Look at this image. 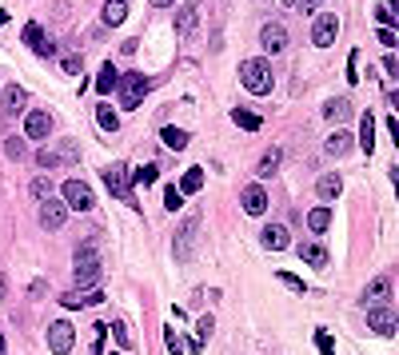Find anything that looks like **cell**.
<instances>
[{
    "label": "cell",
    "instance_id": "cell-38",
    "mask_svg": "<svg viewBox=\"0 0 399 355\" xmlns=\"http://www.w3.org/2000/svg\"><path fill=\"white\" fill-rule=\"evenodd\" d=\"M40 36H44V28H40V24H28V28H24V44H28V48H36Z\"/></svg>",
    "mask_w": 399,
    "mask_h": 355
},
{
    "label": "cell",
    "instance_id": "cell-35",
    "mask_svg": "<svg viewBox=\"0 0 399 355\" xmlns=\"http://www.w3.org/2000/svg\"><path fill=\"white\" fill-rule=\"evenodd\" d=\"M164 204H168V212H180V208H184V192H180V188H168L164 192Z\"/></svg>",
    "mask_w": 399,
    "mask_h": 355
},
{
    "label": "cell",
    "instance_id": "cell-10",
    "mask_svg": "<svg viewBox=\"0 0 399 355\" xmlns=\"http://www.w3.org/2000/svg\"><path fill=\"white\" fill-rule=\"evenodd\" d=\"M259 44H263V52H272V56H276V52H283V48H287V28H283V24H263V28H259Z\"/></svg>",
    "mask_w": 399,
    "mask_h": 355
},
{
    "label": "cell",
    "instance_id": "cell-47",
    "mask_svg": "<svg viewBox=\"0 0 399 355\" xmlns=\"http://www.w3.org/2000/svg\"><path fill=\"white\" fill-rule=\"evenodd\" d=\"M320 4H324V0H300V8H304V12H316Z\"/></svg>",
    "mask_w": 399,
    "mask_h": 355
},
{
    "label": "cell",
    "instance_id": "cell-8",
    "mask_svg": "<svg viewBox=\"0 0 399 355\" xmlns=\"http://www.w3.org/2000/svg\"><path fill=\"white\" fill-rule=\"evenodd\" d=\"M64 220H68V204H60V200H40V228L48 232H56V228H64Z\"/></svg>",
    "mask_w": 399,
    "mask_h": 355
},
{
    "label": "cell",
    "instance_id": "cell-27",
    "mask_svg": "<svg viewBox=\"0 0 399 355\" xmlns=\"http://www.w3.org/2000/svg\"><path fill=\"white\" fill-rule=\"evenodd\" d=\"M192 28H196V8L184 4V8H180V16H176V32H180V36H188Z\"/></svg>",
    "mask_w": 399,
    "mask_h": 355
},
{
    "label": "cell",
    "instance_id": "cell-14",
    "mask_svg": "<svg viewBox=\"0 0 399 355\" xmlns=\"http://www.w3.org/2000/svg\"><path fill=\"white\" fill-rule=\"evenodd\" d=\"M196 228H200V215H188V220H184V228H180V236H176V256H180V260H188Z\"/></svg>",
    "mask_w": 399,
    "mask_h": 355
},
{
    "label": "cell",
    "instance_id": "cell-32",
    "mask_svg": "<svg viewBox=\"0 0 399 355\" xmlns=\"http://www.w3.org/2000/svg\"><path fill=\"white\" fill-rule=\"evenodd\" d=\"M160 136H164V144H168V148H176V152H180V148H188V132H180V128H164Z\"/></svg>",
    "mask_w": 399,
    "mask_h": 355
},
{
    "label": "cell",
    "instance_id": "cell-2",
    "mask_svg": "<svg viewBox=\"0 0 399 355\" xmlns=\"http://www.w3.org/2000/svg\"><path fill=\"white\" fill-rule=\"evenodd\" d=\"M72 263H76V284L80 287L100 284V256H96V244H80L76 256H72Z\"/></svg>",
    "mask_w": 399,
    "mask_h": 355
},
{
    "label": "cell",
    "instance_id": "cell-11",
    "mask_svg": "<svg viewBox=\"0 0 399 355\" xmlns=\"http://www.w3.org/2000/svg\"><path fill=\"white\" fill-rule=\"evenodd\" d=\"M104 184H108V192H112V196L128 200V204H136V200H132V188H128V172H124L120 164L104 168Z\"/></svg>",
    "mask_w": 399,
    "mask_h": 355
},
{
    "label": "cell",
    "instance_id": "cell-19",
    "mask_svg": "<svg viewBox=\"0 0 399 355\" xmlns=\"http://www.w3.org/2000/svg\"><path fill=\"white\" fill-rule=\"evenodd\" d=\"M116 80H120V72L112 68V64H104V68H100V76H96V92H100V96H112V92H116Z\"/></svg>",
    "mask_w": 399,
    "mask_h": 355
},
{
    "label": "cell",
    "instance_id": "cell-28",
    "mask_svg": "<svg viewBox=\"0 0 399 355\" xmlns=\"http://www.w3.org/2000/svg\"><path fill=\"white\" fill-rule=\"evenodd\" d=\"M232 120L240 124V128H244V132H259V124H263V120H259L256 112H244V108H235Z\"/></svg>",
    "mask_w": 399,
    "mask_h": 355
},
{
    "label": "cell",
    "instance_id": "cell-26",
    "mask_svg": "<svg viewBox=\"0 0 399 355\" xmlns=\"http://www.w3.org/2000/svg\"><path fill=\"white\" fill-rule=\"evenodd\" d=\"M200 188H204V168H188L184 180H180V192L188 196V192H200Z\"/></svg>",
    "mask_w": 399,
    "mask_h": 355
},
{
    "label": "cell",
    "instance_id": "cell-30",
    "mask_svg": "<svg viewBox=\"0 0 399 355\" xmlns=\"http://www.w3.org/2000/svg\"><path fill=\"white\" fill-rule=\"evenodd\" d=\"M156 176H160V168H156V164H144V168H136V172H132V184H144V188H148V184H156Z\"/></svg>",
    "mask_w": 399,
    "mask_h": 355
},
{
    "label": "cell",
    "instance_id": "cell-5",
    "mask_svg": "<svg viewBox=\"0 0 399 355\" xmlns=\"http://www.w3.org/2000/svg\"><path fill=\"white\" fill-rule=\"evenodd\" d=\"M368 328L376 335H396L399 319H396V308L391 304H376V308H368Z\"/></svg>",
    "mask_w": 399,
    "mask_h": 355
},
{
    "label": "cell",
    "instance_id": "cell-33",
    "mask_svg": "<svg viewBox=\"0 0 399 355\" xmlns=\"http://www.w3.org/2000/svg\"><path fill=\"white\" fill-rule=\"evenodd\" d=\"M4 156H8V160H24V156H28V148H24L21 136H8V140H4Z\"/></svg>",
    "mask_w": 399,
    "mask_h": 355
},
{
    "label": "cell",
    "instance_id": "cell-43",
    "mask_svg": "<svg viewBox=\"0 0 399 355\" xmlns=\"http://www.w3.org/2000/svg\"><path fill=\"white\" fill-rule=\"evenodd\" d=\"M379 44H383V48H396V32H391V28H379Z\"/></svg>",
    "mask_w": 399,
    "mask_h": 355
},
{
    "label": "cell",
    "instance_id": "cell-49",
    "mask_svg": "<svg viewBox=\"0 0 399 355\" xmlns=\"http://www.w3.org/2000/svg\"><path fill=\"white\" fill-rule=\"evenodd\" d=\"M152 4H156V8H172V4H176V0H152Z\"/></svg>",
    "mask_w": 399,
    "mask_h": 355
},
{
    "label": "cell",
    "instance_id": "cell-37",
    "mask_svg": "<svg viewBox=\"0 0 399 355\" xmlns=\"http://www.w3.org/2000/svg\"><path fill=\"white\" fill-rule=\"evenodd\" d=\"M112 335H116L120 347H132V335H128V324H124V319H116V324H112Z\"/></svg>",
    "mask_w": 399,
    "mask_h": 355
},
{
    "label": "cell",
    "instance_id": "cell-36",
    "mask_svg": "<svg viewBox=\"0 0 399 355\" xmlns=\"http://www.w3.org/2000/svg\"><path fill=\"white\" fill-rule=\"evenodd\" d=\"M60 68L68 72V76H80V72H84V56H64V60H60Z\"/></svg>",
    "mask_w": 399,
    "mask_h": 355
},
{
    "label": "cell",
    "instance_id": "cell-25",
    "mask_svg": "<svg viewBox=\"0 0 399 355\" xmlns=\"http://www.w3.org/2000/svg\"><path fill=\"white\" fill-rule=\"evenodd\" d=\"M307 228H311V232H328L331 228V212L328 208H311V212H307Z\"/></svg>",
    "mask_w": 399,
    "mask_h": 355
},
{
    "label": "cell",
    "instance_id": "cell-15",
    "mask_svg": "<svg viewBox=\"0 0 399 355\" xmlns=\"http://www.w3.org/2000/svg\"><path fill=\"white\" fill-rule=\"evenodd\" d=\"M324 116H328L331 124H344V120L352 116V100H348V96H335V100H328V104H324Z\"/></svg>",
    "mask_w": 399,
    "mask_h": 355
},
{
    "label": "cell",
    "instance_id": "cell-17",
    "mask_svg": "<svg viewBox=\"0 0 399 355\" xmlns=\"http://www.w3.org/2000/svg\"><path fill=\"white\" fill-rule=\"evenodd\" d=\"M352 144L355 140L344 132V128H335V132L328 136V144H324V152H328V156H348V152H352Z\"/></svg>",
    "mask_w": 399,
    "mask_h": 355
},
{
    "label": "cell",
    "instance_id": "cell-31",
    "mask_svg": "<svg viewBox=\"0 0 399 355\" xmlns=\"http://www.w3.org/2000/svg\"><path fill=\"white\" fill-rule=\"evenodd\" d=\"M211 328H216V324H211V315H204V319L196 324V339H192V352H200V347H204V339L211 335Z\"/></svg>",
    "mask_w": 399,
    "mask_h": 355
},
{
    "label": "cell",
    "instance_id": "cell-12",
    "mask_svg": "<svg viewBox=\"0 0 399 355\" xmlns=\"http://www.w3.org/2000/svg\"><path fill=\"white\" fill-rule=\"evenodd\" d=\"M244 212L248 215L268 212V192H263V184H248V188H244Z\"/></svg>",
    "mask_w": 399,
    "mask_h": 355
},
{
    "label": "cell",
    "instance_id": "cell-41",
    "mask_svg": "<svg viewBox=\"0 0 399 355\" xmlns=\"http://www.w3.org/2000/svg\"><path fill=\"white\" fill-rule=\"evenodd\" d=\"M276 280H283V284L292 287V291H304V280H296V276H292V272H280V276H276Z\"/></svg>",
    "mask_w": 399,
    "mask_h": 355
},
{
    "label": "cell",
    "instance_id": "cell-42",
    "mask_svg": "<svg viewBox=\"0 0 399 355\" xmlns=\"http://www.w3.org/2000/svg\"><path fill=\"white\" fill-rule=\"evenodd\" d=\"M36 160H40V168H56V164H60V156H56V152H40Z\"/></svg>",
    "mask_w": 399,
    "mask_h": 355
},
{
    "label": "cell",
    "instance_id": "cell-45",
    "mask_svg": "<svg viewBox=\"0 0 399 355\" xmlns=\"http://www.w3.org/2000/svg\"><path fill=\"white\" fill-rule=\"evenodd\" d=\"M60 304H64V308H84V295H64Z\"/></svg>",
    "mask_w": 399,
    "mask_h": 355
},
{
    "label": "cell",
    "instance_id": "cell-16",
    "mask_svg": "<svg viewBox=\"0 0 399 355\" xmlns=\"http://www.w3.org/2000/svg\"><path fill=\"white\" fill-rule=\"evenodd\" d=\"M387 300H391V280H376V284H368V291H363V304H368V308L387 304Z\"/></svg>",
    "mask_w": 399,
    "mask_h": 355
},
{
    "label": "cell",
    "instance_id": "cell-34",
    "mask_svg": "<svg viewBox=\"0 0 399 355\" xmlns=\"http://www.w3.org/2000/svg\"><path fill=\"white\" fill-rule=\"evenodd\" d=\"M164 343H168V355H184V352H188V347H184V339L172 332V328L164 332Z\"/></svg>",
    "mask_w": 399,
    "mask_h": 355
},
{
    "label": "cell",
    "instance_id": "cell-23",
    "mask_svg": "<svg viewBox=\"0 0 399 355\" xmlns=\"http://www.w3.org/2000/svg\"><path fill=\"white\" fill-rule=\"evenodd\" d=\"M316 192H320V200H335V196L344 192V180H339V176H320Z\"/></svg>",
    "mask_w": 399,
    "mask_h": 355
},
{
    "label": "cell",
    "instance_id": "cell-21",
    "mask_svg": "<svg viewBox=\"0 0 399 355\" xmlns=\"http://www.w3.org/2000/svg\"><path fill=\"white\" fill-rule=\"evenodd\" d=\"M24 104H28V92H24L21 84H8L4 88V112H21Z\"/></svg>",
    "mask_w": 399,
    "mask_h": 355
},
{
    "label": "cell",
    "instance_id": "cell-1",
    "mask_svg": "<svg viewBox=\"0 0 399 355\" xmlns=\"http://www.w3.org/2000/svg\"><path fill=\"white\" fill-rule=\"evenodd\" d=\"M240 80H244V88L252 96H268L272 92V64L263 56H252V60L240 64Z\"/></svg>",
    "mask_w": 399,
    "mask_h": 355
},
{
    "label": "cell",
    "instance_id": "cell-24",
    "mask_svg": "<svg viewBox=\"0 0 399 355\" xmlns=\"http://www.w3.org/2000/svg\"><path fill=\"white\" fill-rule=\"evenodd\" d=\"M96 124H100L104 132H116L120 128V116L112 112V104H100V108H96Z\"/></svg>",
    "mask_w": 399,
    "mask_h": 355
},
{
    "label": "cell",
    "instance_id": "cell-50",
    "mask_svg": "<svg viewBox=\"0 0 399 355\" xmlns=\"http://www.w3.org/2000/svg\"><path fill=\"white\" fill-rule=\"evenodd\" d=\"M283 8H300V0H280Z\"/></svg>",
    "mask_w": 399,
    "mask_h": 355
},
{
    "label": "cell",
    "instance_id": "cell-44",
    "mask_svg": "<svg viewBox=\"0 0 399 355\" xmlns=\"http://www.w3.org/2000/svg\"><path fill=\"white\" fill-rule=\"evenodd\" d=\"M316 343H320V352H324V355H331V339H328V332H316Z\"/></svg>",
    "mask_w": 399,
    "mask_h": 355
},
{
    "label": "cell",
    "instance_id": "cell-3",
    "mask_svg": "<svg viewBox=\"0 0 399 355\" xmlns=\"http://www.w3.org/2000/svg\"><path fill=\"white\" fill-rule=\"evenodd\" d=\"M116 92H120V104H124L128 112H132V108H140L144 92H148V76H144V72H128V76H120Z\"/></svg>",
    "mask_w": 399,
    "mask_h": 355
},
{
    "label": "cell",
    "instance_id": "cell-48",
    "mask_svg": "<svg viewBox=\"0 0 399 355\" xmlns=\"http://www.w3.org/2000/svg\"><path fill=\"white\" fill-rule=\"evenodd\" d=\"M8 295V280H4V272H0V300Z\"/></svg>",
    "mask_w": 399,
    "mask_h": 355
},
{
    "label": "cell",
    "instance_id": "cell-20",
    "mask_svg": "<svg viewBox=\"0 0 399 355\" xmlns=\"http://www.w3.org/2000/svg\"><path fill=\"white\" fill-rule=\"evenodd\" d=\"M300 256H304L311 267H328V248H324V244H300Z\"/></svg>",
    "mask_w": 399,
    "mask_h": 355
},
{
    "label": "cell",
    "instance_id": "cell-39",
    "mask_svg": "<svg viewBox=\"0 0 399 355\" xmlns=\"http://www.w3.org/2000/svg\"><path fill=\"white\" fill-rule=\"evenodd\" d=\"M32 196H36V200H48V196H52V184H48L44 176H40V180H32Z\"/></svg>",
    "mask_w": 399,
    "mask_h": 355
},
{
    "label": "cell",
    "instance_id": "cell-46",
    "mask_svg": "<svg viewBox=\"0 0 399 355\" xmlns=\"http://www.w3.org/2000/svg\"><path fill=\"white\" fill-rule=\"evenodd\" d=\"M376 21L379 24H391V8H376Z\"/></svg>",
    "mask_w": 399,
    "mask_h": 355
},
{
    "label": "cell",
    "instance_id": "cell-22",
    "mask_svg": "<svg viewBox=\"0 0 399 355\" xmlns=\"http://www.w3.org/2000/svg\"><path fill=\"white\" fill-rule=\"evenodd\" d=\"M100 16H104V24H124V16H128V0H108Z\"/></svg>",
    "mask_w": 399,
    "mask_h": 355
},
{
    "label": "cell",
    "instance_id": "cell-51",
    "mask_svg": "<svg viewBox=\"0 0 399 355\" xmlns=\"http://www.w3.org/2000/svg\"><path fill=\"white\" fill-rule=\"evenodd\" d=\"M0 352H4V335H0Z\"/></svg>",
    "mask_w": 399,
    "mask_h": 355
},
{
    "label": "cell",
    "instance_id": "cell-13",
    "mask_svg": "<svg viewBox=\"0 0 399 355\" xmlns=\"http://www.w3.org/2000/svg\"><path fill=\"white\" fill-rule=\"evenodd\" d=\"M259 239H263V248H268V252H283V248L292 244V236H287V228H283V224H268V228L259 232Z\"/></svg>",
    "mask_w": 399,
    "mask_h": 355
},
{
    "label": "cell",
    "instance_id": "cell-6",
    "mask_svg": "<svg viewBox=\"0 0 399 355\" xmlns=\"http://www.w3.org/2000/svg\"><path fill=\"white\" fill-rule=\"evenodd\" d=\"M335 36H339V21H335L331 12H320L316 24H311V44L316 48H331L335 44Z\"/></svg>",
    "mask_w": 399,
    "mask_h": 355
},
{
    "label": "cell",
    "instance_id": "cell-4",
    "mask_svg": "<svg viewBox=\"0 0 399 355\" xmlns=\"http://www.w3.org/2000/svg\"><path fill=\"white\" fill-rule=\"evenodd\" d=\"M64 204L76 208V212H92L96 208V196L84 180H64Z\"/></svg>",
    "mask_w": 399,
    "mask_h": 355
},
{
    "label": "cell",
    "instance_id": "cell-29",
    "mask_svg": "<svg viewBox=\"0 0 399 355\" xmlns=\"http://www.w3.org/2000/svg\"><path fill=\"white\" fill-rule=\"evenodd\" d=\"M280 148H268V152H263V160H259V176H272V172H276V168H280Z\"/></svg>",
    "mask_w": 399,
    "mask_h": 355
},
{
    "label": "cell",
    "instance_id": "cell-18",
    "mask_svg": "<svg viewBox=\"0 0 399 355\" xmlns=\"http://www.w3.org/2000/svg\"><path fill=\"white\" fill-rule=\"evenodd\" d=\"M359 148L372 156L376 152V116L368 112V116H359Z\"/></svg>",
    "mask_w": 399,
    "mask_h": 355
},
{
    "label": "cell",
    "instance_id": "cell-7",
    "mask_svg": "<svg viewBox=\"0 0 399 355\" xmlns=\"http://www.w3.org/2000/svg\"><path fill=\"white\" fill-rule=\"evenodd\" d=\"M72 343H76V332H72V324H64V319L48 324V347H52L56 355H68Z\"/></svg>",
    "mask_w": 399,
    "mask_h": 355
},
{
    "label": "cell",
    "instance_id": "cell-9",
    "mask_svg": "<svg viewBox=\"0 0 399 355\" xmlns=\"http://www.w3.org/2000/svg\"><path fill=\"white\" fill-rule=\"evenodd\" d=\"M48 132H52V116H48L44 108H32V112L24 116V136H28V140H44Z\"/></svg>",
    "mask_w": 399,
    "mask_h": 355
},
{
    "label": "cell",
    "instance_id": "cell-40",
    "mask_svg": "<svg viewBox=\"0 0 399 355\" xmlns=\"http://www.w3.org/2000/svg\"><path fill=\"white\" fill-rule=\"evenodd\" d=\"M36 52H40V56H56V40H52V36H40V40H36Z\"/></svg>",
    "mask_w": 399,
    "mask_h": 355
}]
</instances>
